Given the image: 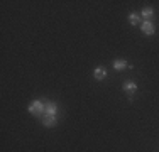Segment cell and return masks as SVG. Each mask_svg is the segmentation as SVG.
<instances>
[{"label":"cell","mask_w":159,"mask_h":152,"mask_svg":"<svg viewBox=\"0 0 159 152\" xmlns=\"http://www.w3.org/2000/svg\"><path fill=\"white\" fill-rule=\"evenodd\" d=\"M141 30H142L144 36H152V34L156 32V25L151 20H144V24L141 25Z\"/></svg>","instance_id":"7a4b0ae2"},{"label":"cell","mask_w":159,"mask_h":152,"mask_svg":"<svg viewBox=\"0 0 159 152\" xmlns=\"http://www.w3.org/2000/svg\"><path fill=\"white\" fill-rule=\"evenodd\" d=\"M43 123H44V127H56L58 118H56V115H44L43 117Z\"/></svg>","instance_id":"3957f363"},{"label":"cell","mask_w":159,"mask_h":152,"mask_svg":"<svg viewBox=\"0 0 159 152\" xmlns=\"http://www.w3.org/2000/svg\"><path fill=\"white\" fill-rule=\"evenodd\" d=\"M27 112L34 117H44V103L39 100L31 101V105L27 106Z\"/></svg>","instance_id":"6da1fadb"},{"label":"cell","mask_w":159,"mask_h":152,"mask_svg":"<svg viewBox=\"0 0 159 152\" xmlns=\"http://www.w3.org/2000/svg\"><path fill=\"white\" fill-rule=\"evenodd\" d=\"M129 22H130L132 25H137L139 22H141V15H139V14H134V12H132L130 15H129Z\"/></svg>","instance_id":"9c48e42d"},{"label":"cell","mask_w":159,"mask_h":152,"mask_svg":"<svg viewBox=\"0 0 159 152\" xmlns=\"http://www.w3.org/2000/svg\"><path fill=\"white\" fill-rule=\"evenodd\" d=\"M58 113V105L49 101V103L44 105V115H56Z\"/></svg>","instance_id":"277c9868"},{"label":"cell","mask_w":159,"mask_h":152,"mask_svg":"<svg viewBox=\"0 0 159 152\" xmlns=\"http://www.w3.org/2000/svg\"><path fill=\"white\" fill-rule=\"evenodd\" d=\"M141 17H144L146 20H151V19L154 17V9L152 7H146V9L141 12Z\"/></svg>","instance_id":"ba28073f"},{"label":"cell","mask_w":159,"mask_h":152,"mask_svg":"<svg viewBox=\"0 0 159 152\" xmlns=\"http://www.w3.org/2000/svg\"><path fill=\"white\" fill-rule=\"evenodd\" d=\"M93 74H95L97 79H105L107 78V69H105L103 66H97L95 71H93Z\"/></svg>","instance_id":"52a82bcc"},{"label":"cell","mask_w":159,"mask_h":152,"mask_svg":"<svg viewBox=\"0 0 159 152\" xmlns=\"http://www.w3.org/2000/svg\"><path fill=\"white\" fill-rule=\"evenodd\" d=\"M113 68H115L117 71H122V69H125V68H132V64H129L125 59H117V61H113Z\"/></svg>","instance_id":"5b68a950"},{"label":"cell","mask_w":159,"mask_h":152,"mask_svg":"<svg viewBox=\"0 0 159 152\" xmlns=\"http://www.w3.org/2000/svg\"><path fill=\"white\" fill-rule=\"evenodd\" d=\"M122 88L127 91V93H134L135 90H137V85H135V81H130V79H127V81H124Z\"/></svg>","instance_id":"8992f818"}]
</instances>
